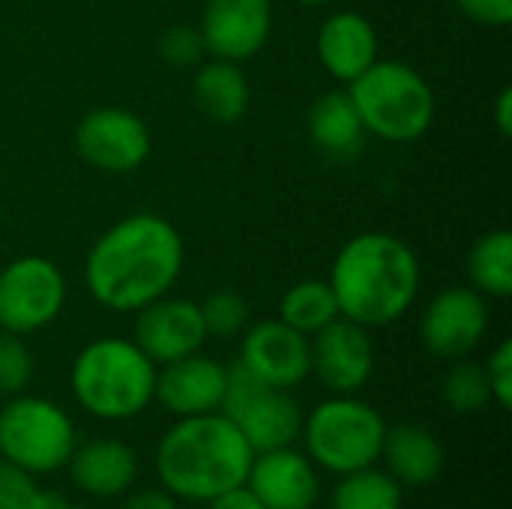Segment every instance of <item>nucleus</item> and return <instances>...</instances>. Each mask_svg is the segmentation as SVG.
I'll use <instances>...</instances> for the list:
<instances>
[{"label":"nucleus","mask_w":512,"mask_h":509,"mask_svg":"<svg viewBox=\"0 0 512 509\" xmlns=\"http://www.w3.org/2000/svg\"><path fill=\"white\" fill-rule=\"evenodd\" d=\"M183 270V237L159 213H132L87 252L90 297L111 312H138L171 294Z\"/></svg>","instance_id":"nucleus-1"},{"label":"nucleus","mask_w":512,"mask_h":509,"mask_svg":"<svg viewBox=\"0 0 512 509\" xmlns=\"http://www.w3.org/2000/svg\"><path fill=\"white\" fill-rule=\"evenodd\" d=\"M339 315L372 330L408 315L420 291L417 252L396 234L366 231L351 237L330 270Z\"/></svg>","instance_id":"nucleus-2"},{"label":"nucleus","mask_w":512,"mask_h":509,"mask_svg":"<svg viewBox=\"0 0 512 509\" xmlns=\"http://www.w3.org/2000/svg\"><path fill=\"white\" fill-rule=\"evenodd\" d=\"M255 450L222 411L180 417L156 447V474L177 501H213L243 486Z\"/></svg>","instance_id":"nucleus-3"},{"label":"nucleus","mask_w":512,"mask_h":509,"mask_svg":"<svg viewBox=\"0 0 512 509\" xmlns=\"http://www.w3.org/2000/svg\"><path fill=\"white\" fill-rule=\"evenodd\" d=\"M156 372V363L135 342L102 336L78 351L69 387L90 417L117 423L138 417L153 402Z\"/></svg>","instance_id":"nucleus-4"},{"label":"nucleus","mask_w":512,"mask_h":509,"mask_svg":"<svg viewBox=\"0 0 512 509\" xmlns=\"http://www.w3.org/2000/svg\"><path fill=\"white\" fill-rule=\"evenodd\" d=\"M363 129L381 141L408 144L435 120V90L420 69L402 60H375L348 84Z\"/></svg>","instance_id":"nucleus-5"},{"label":"nucleus","mask_w":512,"mask_h":509,"mask_svg":"<svg viewBox=\"0 0 512 509\" xmlns=\"http://www.w3.org/2000/svg\"><path fill=\"white\" fill-rule=\"evenodd\" d=\"M387 423L378 408L354 396H333L321 402L306 420L300 438L312 465L336 477L372 468L381 459Z\"/></svg>","instance_id":"nucleus-6"},{"label":"nucleus","mask_w":512,"mask_h":509,"mask_svg":"<svg viewBox=\"0 0 512 509\" xmlns=\"http://www.w3.org/2000/svg\"><path fill=\"white\" fill-rule=\"evenodd\" d=\"M75 444L69 414L51 399L18 393L0 411V459L30 471L33 477L66 468Z\"/></svg>","instance_id":"nucleus-7"},{"label":"nucleus","mask_w":512,"mask_h":509,"mask_svg":"<svg viewBox=\"0 0 512 509\" xmlns=\"http://www.w3.org/2000/svg\"><path fill=\"white\" fill-rule=\"evenodd\" d=\"M219 411L234 420L255 453L294 447L306 420L291 390L261 384L243 363L228 366V384Z\"/></svg>","instance_id":"nucleus-8"},{"label":"nucleus","mask_w":512,"mask_h":509,"mask_svg":"<svg viewBox=\"0 0 512 509\" xmlns=\"http://www.w3.org/2000/svg\"><path fill=\"white\" fill-rule=\"evenodd\" d=\"M66 306V276L42 255H24L0 270V330L30 336L57 321Z\"/></svg>","instance_id":"nucleus-9"},{"label":"nucleus","mask_w":512,"mask_h":509,"mask_svg":"<svg viewBox=\"0 0 512 509\" xmlns=\"http://www.w3.org/2000/svg\"><path fill=\"white\" fill-rule=\"evenodd\" d=\"M150 129L147 123L117 105H102L87 111L75 126L78 156L105 174H129L141 168L150 156Z\"/></svg>","instance_id":"nucleus-10"},{"label":"nucleus","mask_w":512,"mask_h":509,"mask_svg":"<svg viewBox=\"0 0 512 509\" xmlns=\"http://www.w3.org/2000/svg\"><path fill=\"white\" fill-rule=\"evenodd\" d=\"M309 375H315L333 396H354L375 372V348L366 327L336 318L309 336Z\"/></svg>","instance_id":"nucleus-11"},{"label":"nucleus","mask_w":512,"mask_h":509,"mask_svg":"<svg viewBox=\"0 0 512 509\" xmlns=\"http://www.w3.org/2000/svg\"><path fill=\"white\" fill-rule=\"evenodd\" d=\"M489 330V303L480 291L453 285L432 297L420 318L423 345L441 360L468 357Z\"/></svg>","instance_id":"nucleus-12"},{"label":"nucleus","mask_w":512,"mask_h":509,"mask_svg":"<svg viewBox=\"0 0 512 509\" xmlns=\"http://www.w3.org/2000/svg\"><path fill=\"white\" fill-rule=\"evenodd\" d=\"M204 51L219 60H252L273 33L270 0H204L198 24Z\"/></svg>","instance_id":"nucleus-13"},{"label":"nucleus","mask_w":512,"mask_h":509,"mask_svg":"<svg viewBox=\"0 0 512 509\" xmlns=\"http://www.w3.org/2000/svg\"><path fill=\"white\" fill-rule=\"evenodd\" d=\"M156 366L174 363L180 357L198 354L207 342L201 309L186 297H159L135 312V339H132Z\"/></svg>","instance_id":"nucleus-14"},{"label":"nucleus","mask_w":512,"mask_h":509,"mask_svg":"<svg viewBox=\"0 0 512 509\" xmlns=\"http://www.w3.org/2000/svg\"><path fill=\"white\" fill-rule=\"evenodd\" d=\"M261 384L291 390L309 378V336L285 321H258L243 330L240 360Z\"/></svg>","instance_id":"nucleus-15"},{"label":"nucleus","mask_w":512,"mask_h":509,"mask_svg":"<svg viewBox=\"0 0 512 509\" xmlns=\"http://www.w3.org/2000/svg\"><path fill=\"white\" fill-rule=\"evenodd\" d=\"M225 384H228V366L198 351L174 363H165L162 372H156L153 399H159V405L177 420L201 417L222 408Z\"/></svg>","instance_id":"nucleus-16"},{"label":"nucleus","mask_w":512,"mask_h":509,"mask_svg":"<svg viewBox=\"0 0 512 509\" xmlns=\"http://www.w3.org/2000/svg\"><path fill=\"white\" fill-rule=\"evenodd\" d=\"M246 486L264 509H312L321 495V480L312 459L294 447L255 453Z\"/></svg>","instance_id":"nucleus-17"},{"label":"nucleus","mask_w":512,"mask_h":509,"mask_svg":"<svg viewBox=\"0 0 512 509\" xmlns=\"http://www.w3.org/2000/svg\"><path fill=\"white\" fill-rule=\"evenodd\" d=\"M315 48L321 66L348 87L378 60V30L363 12L342 9L321 24Z\"/></svg>","instance_id":"nucleus-18"},{"label":"nucleus","mask_w":512,"mask_h":509,"mask_svg":"<svg viewBox=\"0 0 512 509\" xmlns=\"http://www.w3.org/2000/svg\"><path fill=\"white\" fill-rule=\"evenodd\" d=\"M66 468L78 492L90 498H117L135 483L138 456L120 438H93L81 447L75 444Z\"/></svg>","instance_id":"nucleus-19"},{"label":"nucleus","mask_w":512,"mask_h":509,"mask_svg":"<svg viewBox=\"0 0 512 509\" xmlns=\"http://www.w3.org/2000/svg\"><path fill=\"white\" fill-rule=\"evenodd\" d=\"M381 459L387 462V474L399 486H429L444 471L441 441L417 423L387 429Z\"/></svg>","instance_id":"nucleus-20"},{"label":"nucleus","mask_w":512,"mask_h":509,"mask_svg":"<svg viewBox=\"0 0 512 509\" xmlns=\"http://www.w3.org/2000/svg\"><path fill=\"white\" fill-rule=\"evenodd\" d=\"M249 96V78L243 75L240 63L219 57L198 63L192 75V99L213 123H237L249 111Z\"/></svg>","instance_id":"nucleus-21"},{"label":"nucleus","mask_w":512,"mask_h":509,"mask_svg":"<svg viewBox=\"0 0 512 509\" xmlns=\"http://www.w3.org/2000/svg\"><path fill=\"white\" fill-rule=\"evenodd\" d=\"M363 120L348 90H330L309 108V138L327 156L345 159L363 147Z\"/></svg>","instance_id":"nucleus-22"},{"label":"nucleus","mask_w":512,"mask_h":509,"mask_svg":"<svg viewBox=\"0 0 512 509\" xmlns=\"http://www.w3.org/2000/svg\"><path fill=\"white\" fill-rule=\"evenodd\" d=\"M468 279L471 288L483 297H510L512 294V234L507 228L489 231L474 240L468 252Z\"/></svg>","instance_id":"nucleus-23"},{"label":"nucleus","mask_w":512,"mask_h":509,"mask_svg":"<svg viewBox=\"0 0 512 509\" xmlns=\"http://www.w3.org/2000/svg\"><path fill=\"white\" fill-rule=\"evenodd\" d=\"M336 318H339V303L330 282L324 279H303L291 285L279 303V321H285L303 336H315Z\"/></svg>","instance_id":"nucleus-24"},{"label":"nucleus","mask_w":512,"mask_h":509,"mask_svg":"<svg viewBox=\"0 0 512 509\" xmlns=\"http://www.w3.org/2000/svg\"><path fill=\"white\" fill-rule=\"evenodd\" d=\"M330 509H402V486L375 465L351 471L339 477Z\"/></svg>","instance_id":"nucleus-25"},{"label":"nucleus","mask_w":512,"mask_h":509,"mask_svg":"<svg viewBox=\"0 0 512 509\" xmlns=\"http://www.w3.org/2000/svg\"><path fill=\"white\" fill-rule=\"evenodd\" d=\"M441 393H444V402L456 414H474V411L486 408V402H492L486 369L480 363L465 360V357L456 360V366L447 372Z\"/></svg>","instance_id":"nucleus-26"},{"label":"nucleus","mask_w":512,"mask_h":509,"mask_svg":"<svg viewBox=\"0 0 512 509\" xmlns=\"http://www.w3.org/2000/svg\"><path fill=\"white\" fill-rule=\"evenodd\" d=\"M198 309H201V321H204L207 336L231 339V336H240L249 327V303H246L243 294H237L231 288L210 291L198 303Z\"/></svg>","instance_id":"nucleus-27"},{"label":"nucleus","mask_w":512,"mask_h":509,"mask_svg":"<svg viewBox=\"0 0 512 509\" xmlns=\"http://www.w3.org/2000/svg\"><path fill=\"white\" fill-rule=\"evenodd\" d=\"M57 498L60 495L42 489L30 471L0 459V509H51Z\"/></svg>","instance_id":"nucleus-28"},{"label":"nucleus","mask_w":512,"mask_h":509,"mask_svg":"<svg viewBox=\"0 0 512 509\" xmlns=\"http://www.w3.org/2000/svg\"><path fill=\"white\" fill-rule=\"evenodd\" d=\"M33 378V354L21 336L0 330V393L18 396Z\"/></svg>","instance_id":"nucleus-29"},{"label":"nucleus","mask_w":512,"mask_h":509,"mask_svg":"<svg viewBox=\"0 0 512 509\" xmlns=\"http://www.w3.org/2000/svg\"><path fill=\"white\" fill-rule=\"evenodd\" d=\"M204 54L201 33L192 24H171L159 39V57L168 66H198Z\"/></svg>","instance_id":"nucleus-30"},{"label":"nucleus","mask_w":512,"mask_h":509,"mask_svg":"<svg viewBox=\"0 0 512 509\" xmlns=\"http://www.w3.org/2000/svg\"><path fill=\"white\" fill-rule=\"evenodd\" d=\"M486 369V378H489V393H492V402H498L504 411L512 408V339H504L489 363L483 366Z\"/></svg>","instance_id":"nucleus-31"},{"label":"nucleus","mask_w":512,"mask_h":509,"mask_svg":"<svg viewBox=\"0 0 512 509\" xmlns=\"http://www.w3.org/2000/svg\"><path fill=\"white\" fill-rule=\"evenodd\" d=\"M456 6L486 27H507L512 21V0H456Z\"/></svg>","instance_id":"nucleus-32"},{"label":"nucleus","mask_w":512,"mask_h":509,"mask_svg":"<svg viewBox=\"0 0 512 509\" xmlns=\"http://www.w3.org/2000/svg\"><path fill=\"white\" fill-rule=\"evenodd\" d=\"M210 509H264V504L255 498V492L243 483V486H234L222 495H216L213 501H207Z\"/></svg>","instance_id":"nucleus-33"},{"label":"nucleus","mask_w":512,"mask_h":509,"mask_svg":"<svg viewBox=\"0 0 512 509\" xmlns=\"http://www.w3.org/2000/svg\"><path fill=\"white\" fill-rule=\"evenodd\" d=\"M123 509H180V504L165 489H144V492L132 495Z\"/></svg>","instance_id":"nucleus-34"},{"label":"nucleus","mask_w":512,"mask_h":509,"mask_svg":"<svg viewBox=\"0 0 512 509\" xmlns=\"http://www.w3.org/2000/svg\"><path fill=\"white\" fill-rule=\"evenodd\" d=\"M495 123L504 138L512 135V87H504L495 99Z\"/></svg>","instance_id":"nucleus-35"},{"label":"nucleus","mask_w":512,"mask_h":509,"mask_svg":"<svg viewBox=\"0 0 512 509\" xmlns=\"http://www.w3.org/2000/svg\"><path fill=\"white\" fill-rule=\"evenodd\" d=\"M51 509H90V507H75V504H69L66 498H57V504Z\"/></svg>","instance_id":"nucleus-36"},{"label":"nucleus","mask_w":512,"mask_h":509,"mask_svg":"<svg viewBox=\"0 0 512 509\" xmlns=\"http://www.w3.org/2000/svg\"><path fill=\"white\" fill-rule=\"evenodd\" d=\"M300 6H321V3H330V0H297Z\"/></svg>","instance_id":"nucleus-37"}]
</instances>
